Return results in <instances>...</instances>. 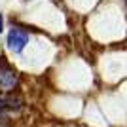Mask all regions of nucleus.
Here are the masks:
<instances>
[{
    "mask_svg": "<svg viewBox=\"0 0 127 127\" xmlns=\"http://www.w3.org/2000/svg\"><path fill=\"white\" fill-rule=\"evenodd\" d=\"M0 127H2V125H0Z\"/></svg>",
    "mask_w": 127,
    "mask_h": 127,
    "instance_id": "nucleus-5",
    "label": "nucleus"
},
{
    "mask_svg": "<svg viewBox=\"0 0 127 127\" xmlns=\"http://www.w3.org/2000/svg\"><path fill=\"white\" fill-rule=\"evenodd\" d=\"M19 85V74L17 70L10 64V61L0 55V91L2 93H13Z\"/></svg>",
    "mask_w": 127,
    "mask_h": 127,
    "instance_id": "nucleus-1",
    "label": "nucleus"
},
{
    "mask_svg": "<svg viewBox=\"0 0 127 127\" xmlns=\"http://www.w3.org/2000/svg\"><path fill=\"white\" fill-rule=\"evenodd\" d=\"M4 31V15H2V13H0V32Z\"/></svg>",
    "mask_w": 127,
    "mask_h": 127,
    "instance_id": "nucleus-4",
    "label": "nucleus"
},
{
    "mask_svg": "<svg viewBox=\"0 0 127 127\" xmlns=\"http://www.w3.org/2000/svg\"><path fill=\"white\" fill-rule=\"evenodd\" d=\"M29 40H31V34L21 27H11L8 32V48L13 53H21L27 48Z\"/></svg>",
    "mask_w": 127,
    "mask_h": 127,
    "instance_id": "nucleus-2",
    "label": "nucleus"
},
{
    "mask_svg": "<svg viewBox=\"0 0 127 127\" xmlns=\"http://www.w3.org/2000/svg\"><path fill=\"white\" fill-rule=\"evenodd\" d=\"M23 106V99L13 93H2L0 91V110H19Z\"/></svg>",
    "mask_w": 127,
    "mask_h": 127,
    "instance_id": "nucleus-3",
    "label": "nucleus"
}]
</instances>
